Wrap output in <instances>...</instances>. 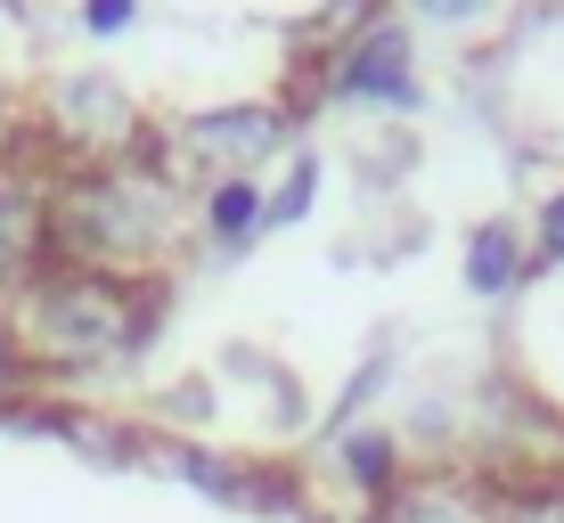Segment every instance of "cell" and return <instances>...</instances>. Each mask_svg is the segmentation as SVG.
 I'll return each instance as SVG.
<instances>
[{
  "mask_svg": "<svg viewBox=\"0 0 564 523\" xmlns=\"http://www.w3.org/2000/svg\"><path fill=\"white\" fill-rule=\"evenodd\" d=\"M295 140V115L270 107V99H246V107H205L181 123V164H205L213 181H229V172H246L254 181V164H270L279 148Z\"/></svg>",
  "mask_w": 564,
  "mask_h": 523,
  "instance_id": "obj_5",
  "label": "cell"
},
{
  "mask_svg": "<svg viewBox=\"0 0 564 523\" xmlns=\"http://www.w3.org/2000/svg\"><path fill=\"white\" fill-rule=\"evenodd\" d=\"M499 523H564V499H549V491H540V499H523V508H508Z\"/></svg>",
  "mask_w": 564,
  "mask_h": 523,
  "instance_id": "obj_16",
  "label": "cell"
},
{
  "mask_svg": "<svg viewBox=\"0 0 564 523\" xmlns=\"http://www.w3.org/2000/svg\"><path fill=\"white\" fill-rule=\"evenodd\" d=\"M319 74H327V99H352V107H417L425 99V83H417V50H410V25L401 17H377L368 33H352L336 57H319Z\"/></svg>",
  "mask_w": 564,
  "mask_h": 523,
  "instance_id": "obj_3",
  "label": "cell"
},
{
  "mask_svg": "<svg viewBox=\"0 0 564 523\" xmlns=\"http://www.w3.org/2000/svg\"><path fill=\"white\" fill-rule=\"evenodd\" d=\"M57 442H74L83 458H99V467H131L140 458V434L131 425H115V417H90V410H74V401H57V410L42 417Z\"/></svg>",
  "mask_w": 564,
  "mask_h": 523,
  "instance_id": "obj_9",
  "label": "cell"
},
{
  "mask_svg": "<svg viewBox=\"0 0 564 523\" xmlns=\"http://www.w3.org/2000/svg\"><path fill=\"white\" fill-rule=\"evenodd\" d=\"M410 9H417V17H442V25H475L491 0H410Z\"/></svg>",
  "mask_w": 564,
  "mask_h": 523,
  "instance_id": "obj_15",
  "label": "cell"
},
{
  "mask_svg": "<svg viewBox=\"0 0 564 523\" xmlns=\"http://www.w3.org/2000/svg\"><path fill=\"white\" fill-rule=\"evenodd\" d=\"M368 523H482L475 508H466L458 482H401L393 499H384Z\"/></svg>",
  "mask_w": 564,
  "mask_h": 523,
  "instance_id": "obj_11",
  "label": "cell"
},
{
  "mask_svg": "<svg viewBox=\"0 0 564 523\" xmlns=\"http://www.w3.org/2000/svg\"><path fill=\"white\" fill-rule=\"evenodd\" d=\"M205 238H221V246L262 238V188L246 181V172H229V181H205Z\"/></svg>",
  "mask_w": 564,
  "mask_h": 523,
  "instance_id": "obj_10",
  "label": "cell"
},
{
  "mask_svg": "<svg viewBox=\"0 0 564 523\" xmlns=\"http://www.w3.org/2000/svg\"><path fill=\"white\" fill-rule=\"evenodd\" d=\"M311 197H319V156L311 148H295V164H286V181L262 197V229H286V221H303Z\"/></svg>",
  "mask_w": 564,
  "mask_h": 523,
  "instance_id": "obj_12",
  "label": "cell"
},
{
  "mask_svg": "<svg viewBox=\"0 0 564 523\" xmlns=\"http://www.w3.org/2000/svg\"><path fill=\"white\" fill-rule=\"evenodd\" d=\"M42 123L50 140H66L74 156H123L131 131H140V99H131L115 74L83 66V74H50L42 90Z\"/></svg>",
  "mask_w": 564,
  "mask_h": 523,
  "instance_id": "obj_4",
  "label": "cell"
},
{
  "mask_svg": "<svg viewBox=\"0 0 564 523\" xmlns=\"http://www.w3.org/2000/svg\"><path fill=\"white\" fill-rule=\"evenodd\" d=\"M0 9H9V0H0Z\"/></svg>",
  "mask_w": 564,
  "mask_h": 523,
  "instance_id": "obj_18",
  "label": "cell"
},
{
  "mask_svg": "<svg viewBox=\"0 0 564 523\" xmlns=\"http://www.w3.org/2000/svg\"><path fill=\"white\" fill-rule=\"evenodd\" d=\"M50 270V197L17 172H0V279L33 286Z\"/></svg>",
  "mask_w": 564,
  "mask_h": 523,
  "instance_id": "obj_6",
  "label": "cell"
},
{
  "mask_svg": "<svg viewBox=\"0 0 564 523\" xmlns=\"http://www.w3.org/2000/svg\"><path fill=\"white\" fill-rule=\"evenodd\" d=\"M532 270H540L532 262V238H523L516 221H482L475 238H466V295L499 303V295H516Z\"/></svg>",
  "mask_w": 564,
  "mask_h": 523,
  "instance_id": "obj_7",
  "label": "cell"
},
{
  "mask_svg": "<svg viewBox=\"0 0 564 523\" xmlns=\"http://www.w3.org/2000/svg\"><path fill=\"white\" fill-rule=\"evenodd\" d=\"M164 188L131 181V172H74L50 197V262L74 270H115V279H140V262L164 246Z\"/></svg>",
  "mask_w": 564,
  "mask_h": 523,
  "instance_id": "obj_2",
  "label": "cell"
},
{
  "mask_svg": "<svg viewBox=\"0 0 564 523\" xmlns=\"http://www.w3.org/2000/svg\"><path fill=\"white\" fill-rule=\"evenodd\" d=\"M17 360H25V344H17V327H9V319H0V384H9V377H17Z\"/></svg>",
  "mask_w": 564,
  "mask_h": 523,
  "instance_id": "obj_17",
  "label": "cell"
},
{
  "mask_svg": "<svg viewBox=\"0 0 564 523\" xmlns=\"http://www.w3.org/2000/svg\"><path fill=\"white\" fill-rule=\"evenodd\" d=\"M131 17H140V0H83V9H74V25L107 42V33H131Z\"/></svg>",
  "mask_w": 564,
  "mask_h": 523,
  "instance_id": "obj_14",
  "label": "cell"
},
{
  "mask_svg": "<svg viewBox=\"0 0 564 523\" xmlns=\"http://www.w3.org/2000/svg\"><path fill=\"white\" fill-rule=\"evenodd\" d=\"M327 450H336V467H344V482H352V491L368 499V508H384V499L401 491V442L393 434H368V425H352V434L344 442H327Z\"/></svg>",
  "mask_w": 564,
  "mask_h": 523,
  "instance_id": "obj_8",
  "label": "cell"
},
{
  "mask_svg": "<svg viewBox=\"0 0 564 523\" xmlns=\"http://www.w3.org/2000/svg\"><path fill=\"white\" fill-rule=\"evenodd\" d=\"M155 336V286L148 279H115V270H74L50 262L25 286V312H17V344L50 368H107L148 352Z\"/></svg>",
  "mask_w": 564,
  "mask_h": 523,
  "instance_id": "obj_1",
  "label": "cell"
},
{
  "mask_svg": "<svg viewBox=\"0 0 564 523\" xmlns=\"http://www.w3.org/2000/svg\"><path fill=\"white\" fill-rule=\"evenodd\" d=\"M532 262L540 270L564 262V188H556V197H540V213H532Z\"/></svg>",
  "mask_w": 564,
  "mask_h": 523,
  "instance_id": "obj_13",
  "label": "cell"
}]
</instances>
